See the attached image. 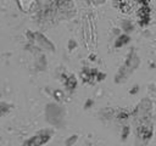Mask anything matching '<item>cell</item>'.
I'll list each match as a JSON object with an SVG mask.
<instances>
[{
	"mask_svg": "<svg viewBox=\"0 0 156 146\" xmlns=\"http://www.w3.org/2000/svg\"><path fill=\"white\" fill-rule=\"evenodd\" d=\"M152 131H154V125H152V123L149 119L143 120L139 124V127H138V133H139V136L140 137L149 139L152 135Z\"/></svg>",
	"mask_w": 156,
	"mask_h": 146,
	"instance_id": "cell-1",
	"label": "cell"
},
{
	"mask_svg": "<svg viewBox=\"0 0 156 146\" xmlns=\"http://www.w3.org/2000/svg\"><path fill=\"white\" fill-rule=\"evenodd\" d=\"M113 5L123 13H130L134 7L133 0H113Z\"/></svg>",
	"mask_w": 156,
	"mask_h": 146,
	"instance_id": "cell-2",
	"label": "cell"
},
{
	"mask_svg": "<svg viewBox=\"0 0 156 146\" xmlns=\"http://www.w3.org/2000/svg\"><path fill=\"white\" fill-rule=\"evenodd\" d=\"M150 16H151V10H150V7L147 5H143L138 10V17L140 18V24L141 26H145L146 23H149Z\"/></svg>",
	"mask_w": 156,
	"mask_h": 146,
	"instance_id": "cell-3",
	"label": "cell"
},
{
	"mask_svg": "<svg viewBox=\"0 0 156 146\" xmlns=\"http://www.w3.org/2000/svg\"><path fill=\"white\" fill-rule=\"evenodd\" d=\"M128 40H129V38H128L127 35H122V36L119 38V43H117L116 45H117V46H119V45H122V44H126Z\"/></svg>",
	"mask_w": 156,
	"mask_h": 146,
	"instance_id": "cell-4",
	"label": "cell"
},
{
	"mask_svg": "<svg viewBox=\"0 0 156 146\" xmlns=\"http://www.w3.org/2000/svg\"><path fill=\"white\" fill-rule=\"evenodd\" d=\"M136 1L140 2V4H143V5H147L150 2V0H136Z\"/></svg>",
	"mask_w": 156,
	"mask_h": 146,
	"instance_id": "cell-5",
	"label": "cell"
}]
</instances>
